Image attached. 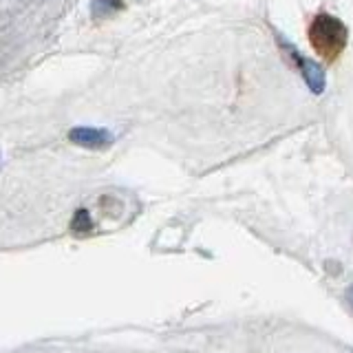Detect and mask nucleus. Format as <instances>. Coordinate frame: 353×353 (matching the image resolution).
Wrapping results in <instances>:
<instances>
[{
    "instance_id": "4",
    "label": "nucleus",
    "mask_w": 353,
    "mask_h": 353,
    "mask_svg": "<svg viewBox=\"0 0 353 353\" xmlns=\"http://www.w3.org/2000/svg\"><path fill=\"white\" fill-rule=\"evenodd\" d=\"M124 7V0H95L93 3V11L95 16H104V14H115Z\"/></svg>"
},
{
    "instance_id": "5",
    "label": "nucleus",
    "mask_w": 353,
    "mask_h": 353,
    "mask_svg": "<svg viewBox=\"0 0 353 353\" xmlns=\"http://www.w3.org/2000/svg\"><path fill=\"white\" fill-rule=\"evenodd\" d=\"M73 230L75 232H88V230H91V216H88L86 210H77V212H75Z\"/></svg>"
},
{
    "instance_id": "2",
    "label": "nucleus",
    "mask_w": 353,
    "mask_h": 353,
    "mask_svg": "<svg viewBox=\"0 0 353 353\" xmlns=\"http://www.w3.org/2000/svg\"><path fill=\"white\" fill-rule=\"evenodd\" d=\"M69 139L73 143L82 148H106L110 141H113V135L104 128H88V126H80L73 128L69 132Z\"/></svg>"
},
{
    "instance_id": "1",
    "label": "nucleus",
    "mask_w": 353,
    "mask_h": 353,
    "mask_svg": "<svg viewBox=\"0 0 353 353\" xmlns=\"http://www.w3.org/2000/svg\"><path fill=\"white\" fill-rule=\"evenodd\" d=\"M309 40L323 58L334 60L347 44V27L334 16L318 14L309 27Z\"/></svg>"
},
{
    "instance_id": "6",
    "label": "nucleus",
    "mask_w": 353,
    "mask_h": 353,
    "mask_svg": "<svg viewBox=\"0 0 353 353\" xmlns=\"http://www.w3.org/2000/svg\"><path fill=\"white\" fill-rule=\"evenodd\" d=\"M347 301H349V305L353 307V287H349V292H347Z\"/></svg>"
},
{
    "instance_id": "3",
    "label": "nucleus",
    "mask_w": 353,
    "mask_h": 353,
    "mask_svg": "<svg viewBox=\"0 0 353 353\" xmlns=\"http://www.w3.org/2000/svg\"><path fill=\"white\" fill-rule=\"evenodd\" d=\"M294 58L298 62V69L303 71V77H305V82L309 86V91L316 93V95L323 93L325 91V71L320 69L314 60H307V58H303V55L294 53Z\"/></svg>"
}]
</instances>
